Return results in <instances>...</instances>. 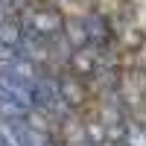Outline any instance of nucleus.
<instances>
[{
  "label": "nucleus",
  "instance_id": "obj_1",
  "mask_svg": "<svg viewBox=\"0 0 146 146\" xmlns=\"http://www.w3.org/2000/svg\"><path fill=\"white\" fill-rule=\"evenodd\" d=\"M0 126H3V131H6L12 146H50V137H47L41 129L23 123V117L21 120H6V123H0Z\"/></svg>",
  "mask_w": 146,
  "mask_h": 146
},
{
  "label": "nucleus",
  "instance_id": "obj_2",
  "mask_svg": "<svg viewBox=\"0 0 146 146\" xmlns=\"http://www.w3.org/2000/svg\"><path fill=\"white\" fill-rule=\"evenodd\" d=\"M29 29L38 32V35H56L58 29H62V18H58L53 9H38V12L32 15Z\"/></svg>",
  "mask_w": 146,
  "mask_h": 146
},
{
  "label": "nucleus",
  "instance_id": "obj_3",
  "mask_svg": "<svg viewBox=\"0 0 146 146\" xmlns=\"http://www.w3.org/2000/svg\"><path fill=\"white\" fill-rule=\"evenodd\" d=\"M58 96H62L64 102H70V105H79V102L85 100V91H82V85L76 82V76L58 79Z\"/></svg>",
  "mask_w": 146,
  "mask_h": 146
},
{
  "label": "nucleus",
  "instance_id": "obj_4",
  "mask_svg": "<svg viewBox=\"0 0 146 146\" xmlns=\"http://www.w3.org/2000/svg\"><path fill=\"white\" fill-rule=\"evenodd\" d=\"M85 29H88V38H91V41H100V44L108 41V23H105L102 15H91V18H85Z\"/></svg>",
  "mask_w": 146,
  "mask_h": 146
},
{
  "label": "nucleus",
  "instance_id": "obj_5",
  "mask_svg": "<svg viewBox=\"0 0 146 146\" xmlns=\"http://www.w3.org/2000/svg\"><path fill=\"white\" fill-rule=\"evenodd\" d=\"M85 131H88V137H91L94 143L105 140V131H102V126H100V123H88V126H85Z\"/></svg>",
  "mask_w": 146,
  "mask_h": 146
}]
</instances>
